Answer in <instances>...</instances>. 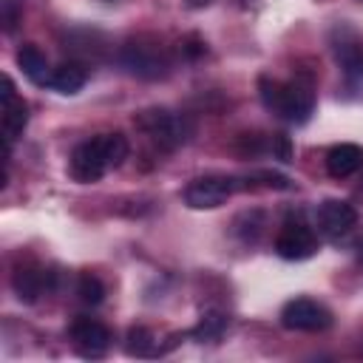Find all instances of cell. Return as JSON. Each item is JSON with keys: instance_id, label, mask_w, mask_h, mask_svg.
Returning a JSON list of instances; mask_svg holds the SVG:
<instances>
[{"instance_id": "1", "label": "cell", "mask_w": 363, "mask_h": 363, "mask_svg": "<svg viewBox=\"0 0 363 363\" xmlns=\"http://www.w3.org/2000/svg\"><path fill=\"white\" fill-rule=\"evenodd\" d=\"M125 159H128V139L122 133H99L74 147L68 159V173L79 184H94L111 167H119Z\"/></svg>"}, {"instance_id": "2", "label": "cell", "mask_w": 363, "mask_h": 363, "mask_svg": "<svg viewBox=\"0 0 363 363\" xmlns=\"http://www.w3.org/2000/svg\"><path fill=\"white\" fill-rule=\"evenodd\" d=\"M258 94L267 111L278 113L286 122L303 125L312 111H315V91L309 79H289V82H278L269 77L258 79Z\"/></svg>"}, {"instance_id": "3", "label": "cell", "mask_w": 363, "mask_h": 363, "mask_svg": "<svg viewBox=\"0 0 363 363\" xmlns=\"http://www.w3.org/2000/svg\"><path fill=\"white\" fill-rule=\"evenodd\" d=\"M133 122L153 145H159L164 150H176L193 133V122L184 113H176V111H167V108H147Z\"/></svg>"}, {"instance_id": "4", "label": "cell", "mask_w": 363, "mask_h": 363, "mask_svg": "<svg viewBox=\"0 0 363 363\" xmlns=\"http://www.w3.org/2000/svg\"><path fill=\"white\" fill-rule=\"evenodd\" d=\"M119 62L125 65L128 74L142 77V79H162L170 71L167 54L159 48V43L145 40V37L128 40L122 45V51H119Z\"/></svg>"}, {"instance_id": "5", "label": "cell", "mask_w": 363, "mask_h": 363, "mask_svg": "<svg viewBox=\"0 0 363 363\" xmlns=\"http://www.w3.org/2000/svg\"><path fill=\"white\" fill-rule=\"evenodd\" d=\"M281 323L292 332H323L332 326V312L312 298H292L281 309Z\"/></svg>"}, {"instance_id": "6", "label": "cell", "mask_w": 363, "mask_h": 363, "mask_svg": "<svg viewBox=\"0 0 363 363\" xmlns=\"http://www.w3.org/2000/svg\"><path fill=\"white\" fill-rule=\"evenodd\" d=\"M235 179L230 176H201L184 187V204L193 210H216L235 193Z\"/></svg>"}, {"instance_id": "7", "label": "cell", "mask_w": 363, "mask_h": 363, "mask_svg": "<svg viewBox=\"0 0 363 363\" xmlns=\"http://www.w3.org/2000/svg\"><path fill=\"white\" fill-rule=\"evenodd\" d=\"M315 227L326 238H343L357 227V210L343 199H326L315 210Z\"/></svg>"}, {"instance_id": "8", "label": "cell", "mask_w": 363, "mask_h": 363, "mask_svg": "<svg viewBox=\"0 0 363 363\" xmlns=\"http://www.w3.org/2000/svg\"><path fill=\"white\" fill-rule=\"evenodd\" d=\"M315 250H318V238L312 227H306L303 221H286L275 238V252L284 261H303L315 255Z\"/></svg>"}, {"instance_id": "9", "label": "cell", "mask_w": 363, "mask_h": 363, "mask_svg": "<svg viewBox=\"0 0 363 363\" xmlns=\"http://www.w3.org/2000/svg\"><path fill=\"white\" fill-rule=\"evenodd\" d=\"M71 343H74V349H77V354H82V357H102L105 352H108V346H111V332H108V326H102L99 320H94V318H77L74 323H71Z\"/></svg>"}, {"instance_id": "10", "label": "cell", "mask_w": 363, "mask_h": 363, "mask_svg": "<svg viewBox=\"0 0 363 363\" xmlns=\"http://www.w3.org/2000/svg\"><path fill=\"white\" fill-rule=\"evenodd\" d=\"M28 125V105L17 96L11 77H3V139H6V156L11 153V145L23 136Z\"/></svg>"}, {"instance_id": "11", "label": "cell", "mask_w": 363, "mask_h": 363, "mask_svg": "<svg viewBox=\"0 0 363 363\" xmlns=\"http://www.w3.org/2000/svg\"><path fill=\"white\" fill-rule=\"evenodd\" d=\"M363 167V147L352 142H340L326 153V170L335 179H349Z\"/></svg>"}, {"instance_id": "12", "label": "cell", "mask_w": 363, "mask_h": 363, "mask_svg": "<svg viewBox=\"0 0 363 363\" xmlns=\"http://www.w3.org/2000/svg\"><path fill=\"white\" fill-rule=\"evenodd\" d=\"M332 51H335V60L343 65L349 79L363 77V45L352 31L340 28V37L332 43Z\"/></svg>"}, {"instance_id": "13", "label": "cell", "mask_w": 363, "mask_h": 363, "mask_svg": "<svg viewBox=\"0 0 363 363\" xmlns=\"http://www.w3.org/2000/svg\"><path fill=\"white\" fill-rule=\"evenodd\" d=\"M11 289L23 303H34L45 289V272L34 264H20L11 275Z\"/></svg>"}, {"instance_id": "14", "label": "cell", "mask_w": 363, "mask_h": 363, "mask_svg": "<svg viewBox=\"0 0 363 363\" xmlns=\"http://www.w3.org/2000/svg\"><path fill=\"white\" fill-rule=\"evenodd\" d=\"M88 82V68L82 62H62L57 68H51V77H48V88L57 91V94H77L82 91Z\"/></svg>"}, {"instance_id": "15", "label": "cell", "mask_w": 363, "mask_h": 363, "mask_svg": "<svg viewBox=\"0 0 363 363\" xmlns=\"http://www.w3.org/2000/svg\"><path fill=\"white\" fill-rule=\"evenodd\" d=\"M17 65L20 71L34 82V85H48V77H51V68H48V60L45 54L37 48V45H23L17 51Z\"/></svg>"}, {"instance_id": "16", "label": "cell", "mask_w": 363, "mask_h": 363, "mask_svg": "<svg viewBox=\"0 0 363 363\" xmlns=\"http://www.w3.org/2000/svg\"><path fill=\"white\" fill-rule=\"evenodd\" d=\"M224 329H227V318L221 315V312H204L201 315V320L196 323V329H193V337L199 340V343H204V340H218L221 335H224Z\"/></svg>"}, {"instance_id": "17", "label": "cell", "mask_w": 363, "mask_h": 363, "mask_svg": "<svg viewBox=\"0 0 363 363\" xmlns=\"http://www.w3.org/2000/svg\"><path fill=\"white\" fill-rule=\"evenodd\" d=\"M125 349H128V354L150 357V354H156V337H153L150 329H145V326H133V329L128 332V343H125Z\"/></svg>"}, {"instance_id": "18", "label": "cell", "mask_w": 363, "mask_h": 363, "mask_svg": "<svg viewBox=\"0 0 363 363\" xmlns=\"http://www.w3.org/2000/svg\"><path fill=\"white\" fill-rule=\"evenodd\" d=\"M77 295H79L82 303L96 306V303H102V298H105V284H102L96 275L85 272V275H79V281H77Z\"/></svg>"}, {"instance_id": "19", "label": "cell", "mask_w": 363, "mask_h": 363, "mask_svg": "<svg viewBox=\"0 0 363 363\" xmlns=\"http://www.w3.org/2000/svg\"><path fill=\"white\" fill-rule=\"evenodd\" d=\"M20 17H23V0H0V23L6 34L17 28Z\"/></svg>"}, {"instance_id": "20", "label": "cell", "mask_w": 363, "mask_h": 363, "mask_svg": "<svg viewBox=\"0 0 363 363\" xmlns=\"http://www.w3.org/2000/svg\"><path fill=\"white\" fill-rule=\"evenodd\" d=\"M210 0H187V6H193V9H201V6H207Z\"/></svg>"}, {"instance_id": "21", "label": "cell", "mask_w": 363, "mask_h": 363, "mask_svg": "<svg viewBox=\"0 0 363 363\" xmlns=\"http://www.w3.org/2000/svg\"><path fill=\"white\" fill-rule=\"evenodd\" d=\"M357 3H363V0H357Z\"/></svg>"}]
</instances>
